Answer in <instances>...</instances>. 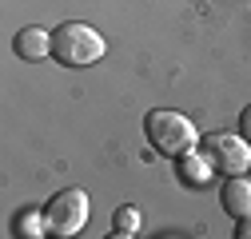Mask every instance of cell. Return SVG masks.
Wrapping results in <instances>:
<instances>
[{
    "label": "cell",
    "instance_id": "cell-9",
    "mask_svg": "<svg viewBox=\"0 0 251 239\" xmlns=\"http://www.w3.org/2000/svg\"><path fill=\"white\" fill-rule=\"evenodd\" d=\"M136 231H140V212H136V207H116V212H112V235L132 239Z\"/></svg>",
    "mask_w": 251,
    "mask_h": 239
},
{
    "label": "cell",
    "instance_id": "cell-3",
    "mask_svg": "<svg viewBox=\"0 0 251 239\" xmlns=\"http://www.w3.org/2000/svg\"><path fill=\"white\" fill-rule=\"evenodd\" d=\"M92 215V203H88V191L80 188H64L56 191L44 207V219H48V235H76Z\"/></svg>",
    "mask_w": 251,
    "mask_h": 239
},
{
    "label": "cell",
    "instance_id": "cell-11",
    "mask_svg": "<svg viewBox=\"0 0 251 239\" xmlns=\"http://www.w3.org/2000/svg\"><path fill=\"white\" fill-rule=\"evenodd\" d=\"M235 239H251V215H243V219H239V227H235Z\"/></svg>",
    "mask_w": 251,
    "mask_h": 239
},
{
    "label": "cell",
    "instance_id": "cell-6",
    "mask_svg": "<svg viewBox=\"0 0 251 239\" xmlns=\"http://www.w3.org/2000/svg\"><path fill=\"white\" fill-rule=\"evenodd\" d=\"M16 56L28 60V64H36V60H48L52 56V32H44V28H20L16 40H12Z\"/></svg>",
    "mask_w": 251,
    "mask_h": 239
},
{
    "label": "cell",
    "instance_id": "cell-7",
    "mask_svg": "<svg viewBox=\"0 0 251 239\" xmlns=\"http://www.w3.org/2000/svg\"><path fill=\"white\" fill-rule=\"evenodd\" d=\"M211 171H215V167H211V160H207V156H196V152L179 156V175H183L192 188H203L207 179H211Z\"/></svg>",
    "mask_w": 251,
    "mask_h": 239
},
{
    "label": "cell",
    "instance_id": "cell-8",
    "mask_svg": "<svg viewBox=\"0 0 251 239\" xmlns=\"http://www.w3.org/2000/svg\"><path fill=\"white\" fill-rule=\"evenodd\" d=\"M16 235H24V239H40V235H48V219H44V212L24 207V212L16 215Z\"/></svg>",
    "mask_w": 251,
    "mask_h": 239
},
{
    "label": "cell",
    "instance_id": "cell-1",
    "mask_svg": "<svg viewBox=\"0 0 251 239\" xmlns=\"http://www.w3.org/2000/svg\"><path fill=\"white\" fill-rule=\"evenodd\" d=\"M144 136L168 160H179L187 152H196V143H200V132H196L192 120L183 112H168V108H155V112L144 116Z\"/></svg>",
    "mask_w": 251,
    "mask_h": 239
},
{
    "label": "cell",
    "instance_id": "cell-5",
    "mask_svg": "<svg viewBox=\"0 0 251 239\" xmlns=\"http://www.w3.org/2000/svg\"><path fill=\"white\" fill-rule=\"evenodd\" d=\"M219 203H224V212L231 219L251 215V184H247V175H227L224 188H219Z\"/></svg>",
    "mask_w": 251,
    "mask_h": 239
},
{
    "label": "cell",
    "instance_id": "cell-10",
    "mask_svg": "<svg viewBox=\"0 0 251 239\" xmlns=\"http://www.w3.org/2000/svg\"><path fill=\"white\" fill-rule=\"evenodd\" d=\"M239 136H243V140L251 143V104H247V108L239 112Z\"/></svg>",
    "mask_w": 251,
    "mask_h": 239
},
{
    "label": "cell",
    "instance_id": "cell-4",
    "mask_svg": "<svg viewBox=\"0 0 251 239\" xmlns=\"http://www.w3.org/2000/svg\"><path fill=\"white\" fill-rule=\"evenodd\" d=\"M207 160L219 175H247L251 167V147L243 136H231V132H215L207 136Z\"/></svg>",
    "mask_w": 251,
    "mask_h": 239
},
{
    "label": "cell",
    "instance_id": "cell-2",
    "mask_svg": "<svg viewBox=\"0 0 251 239\" xmlns=\"http://www.w3.org/2000/svg\"><path fill=\"white\" fill-rule=\"evenodd\" d=\"M52 56L64 68H88V64H96L104 56V36L96 28L80 24V20H68V24H60L52 32Z\"/></svg>",
    "mask_w": 251,
    "mask_h": 239
}]
</instances>
